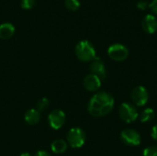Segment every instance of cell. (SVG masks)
I'll return each mask as SVG.
<instances>
[{
  "instance_id": "obj_1",
  "label": "cell",
  "mask_w": 157,
  "mask_h": 156,
  "mask_svg": "<svg viewBox=\"0 0 157 156\" xmlns=\"http://www.w3.org/2000/svg\"><path fill=\"white\" fill-rule=\"evenodd\" d=\"M114 104L115 100L111 94L99 91L90 98L87 105V111L95 118H101L112 111Z\"/></svg>"
},
{
  "instance_id": "obj_2",
  "label": "cell",
  "mask_w": 157,
  "mask_h": 156,
  "mask_svg": "<svg viewBox=\"0 0 157 156\" xmlns=\"http://www.w3.org/2000/svg\"><path fill=\"white\" fill-rule=\"evenodd\" d=\"M75 55L81 62L88 63L92 62L96 58V50L93 44L88 40H81L79 41L75 49Z\"/></svg>"
},
{
  "instance_id": "obj_3",
  "label": "cell",
  "mask_w": 157,
  "mask_h": 156,
  "mask_svg": "<svg viewBox=\"0 0 157 156\" xmlns=\"http://www.w3.org/2000/svg\"><path fill=\"white\" fill-rule=\"evenodd\" d=\"M86 133L81 128H72L66 136V143L72 148H81L86 143Z\"/></svg>"
},
{
  "instance_id": "obj_4",
  "label": "cell",
  "mask_w": 157,
  "mask_h": 156,
  "mask_svg": "<svg viewBox=\"0 0 157 156\" xmlns=\"http://www.w3.org/2000/svg\"><path fill=\"white\" fill-rule=\"evenodd\" d=\"M119 116L122 121L126 123H132L138 119L139 114L136 107L133 104L124 102L119 108Z\"/></svg>"
},
{
  "instance_id": "obj_5",
  "label": "cell",
  "mask_w": 157,
  "mask_h": 156,
  "mask_svg": "<svg viewBox=\"0 0 157 156\" xmlns=\"http://www.w3.org/2000/svg\"><path fill=\"white\" fill-rule=\"evenodd\" d=\"M108 54L112 60L116 62H122L128 58L130 51L125 45L121 43H115L109 47Z\"/></svg>"
},
{
  "instance_id": "obj_6",
  "label": "cell",
  "mask_w": 157,
  "mask_h": 156,
  "mask_svg": "<svg viewBox=\"0 0 157 156\" xmlns=\"http://www.w3.org/2000/svg\"><path fill=\"white\" fill-rule=\"evenodd\" d=\"M131 97L134 106L137 107H144L149 100V93L147 89L143 86H135L132 91Z\"/></svg>"
},
{
  "instance_id": "obj_7",
  "label": "cell",
  "mask_w": 157,
  "mask_h": 156,
  "mask_svg": "<svg viewBox=\"0 0 157 156\" xmlns=\"http://www.w3.org/2000/svg\"><path fill=\"white\" fill-rule=\"evenodd\" d=\"M122 142L129 146H138L141 144L142 137L140 133L133 129H125L121 133Z\"/></svg>"
},
{
  "instance_id": "obj_8",
  "label": "cell",
  "mask_w": 157,
  "mask_h": 156,
  "mask_svg": "<svg viewBox=\"0 0 157 156\" xmlns=\"http://www.w3.org/2000/svg\"><path fill=\"white\" fill-rule=\"evenodd\" d=\"M66 120L65 113L62 109H54L52 110L48 117L49 125L53 130H60L63 128Z\"/></svg>"
},
{
  "instance_id": "obj_9",
  "label": "cell",
  "mask_w": 157,
  "mask_h": 156,
  "mask_svg": "<svg viewBox=\"0 0 157 156\" xmlns=\"http://www.w3.org/2000/svg\"><path fill=\"white\" fill-rule=\"evenodd\" d=\"M90 72L92 74L97 75L101 80L105 79L107 76V69H106L105 63L101 61L100 58H98V57H96L92 61L90 64Z\"/></svg>"
},
{
  "instance_id": "obj_10",
  "label": "cell",
  "mask_w": 157,
  "mask_h": 156,
  "mask_svg": "<svg viewBox=\"0 0 157 156\" xmlns=\"http://www.w3.org/2000/svg\"><path fill=\"white\" fill-rule=\"evenodd\" d=\"M84 87L89 92H97L101 86V79L95 74H87L83 81Z\"/></svg>"
},
{
  "instance_id": "obj_11",
  "label": "cell",
  "mask_w": 157,
  "mask_h": 156,
  "mask_svg": "<svg viewBox=\"0 0 157 156\" xmlns=\"http://www.w3.org/2000/svg\"><path fill=\"white\" fill-rule=\"evenodd\" d=\"M142 27L148 34H154L157 30V19L152 14L146 15L142 20Z\"/></svg>"
},
{
  "instance_id": "obj_12",
  "label": "cell",
  "mask_w": 157,
  "mask_h": 156,
  "mask_svg": "<svg viewBox=\"0 0 157 156\" xmlns=\"http://www.w3.org/2000/svg\"><path fill=\"white\" fill-rule=\"evenodd\" d=\"M24 120L29 125H36L40 120V112L36 108L29 109L24 115Z\"/></svg>"
},
{
  "instance_id": "obj_13",
  "label": "cell",
  "mask_w": 157,
  "mask_h": 156,
  "mask_svg": "<svg viewBox=\"0 0 157 156\" xmlns=\"http://www.w3.org/2000/svg\"><path fill=\"white\" fill-rule=\"evenodd\" d=\"M15 33V27L9 22H6L0 25V39L8 40Z\"/></svg>"
},
{
  "instance_id": "obj_14",
  "label": "cell",
  "mask_w": 157,
  "mask_h": 156,
  "mask_svg": "<svg viewBox=\"0 0 157 156\" xmlns=\"http://www.w3.org/2000/svg\"><path fill=\"white\" fill-rule=\"evenodd\" d=\"M51 148L54 154H63L66 152V150L68 148V144L65 141H63L62 139H58V140H55L54 142H52V143L51 144Z\"/></svg>"
},
{
  "instance_id": "obj_15",
  "label": "cell",
  "mask_w": 157,
  "mask_h": 156,
  "mask_svg": "<svg viewBox=\"0 0 157 156\" xmlns=\"http://www.w3.org/2000/svg\"><path fill=\"white\" fill-rule=\"evenodd\" d=\"M155 117V112L153 108H147L145 109H144L141 114H140V120L141 122H144V123H147V122H150L152 121Z\"/></svg>"
},
{
  "instance_id": "obj_16",
  "label": "cell",
  "mask_w": 157,
  "mask_h": 156,
  "mask_svg": "<svg viewBox=\"0 0 157 156\" xmlns=\"http://www.w3.org/2000/svg\"><path fill=\"white\" fill-rule=\"evenodd\" d=\"M49 105H50L49 99L46 98V97H43V98L40 99L38 101V103L36 104V109L38 111H40H40H43V110L47 109V108L49 107Z\"/></svg>"
},
{
  "instance_id": "obj_17",
  "label": "cell",
  "mask_w": 157,
  "mask_h": 156,
  "mask_svg": "<svg viewBox=\"0 0 157 156\" xmlns=\"http://www.w3.org/2000/svg\"><path fill=\"white\" fill-rule=\"evenodd\" d=\"M64 4H65L66 8H68L71 11H75L80 6L79 0H65L64 1Z\"/></svg>"
},
{
  "instance_id": "obj_18",
  "label": "cell",
  "mask_w": 157,
  "mask_h": 156,
  "mask_svg": "<svg viewBox=\"0 0 157 156\" xmlns=\"http://www.w3.org/2000/svg\"><path fill=\"white\" fill-rule=\"evenodd\" d=\"M144 156H157V146L151 145L146 147L143 153Z\"/></svg>"
},
{
  "instance_id": "obj_19",
  "label": "cell",
  "mask_w": 157,
  "mask_h": 156,
  "mask_svg": "<svg viewBox=\"0 0 157 156\" xmlns=\"http://www.w3.org/2000/svg\"><path fill=\"white\" fill-rule=\"evenodd\" d=\"M36 4V0H21L20 2V6L23 9H31L34 7Z\"/></svg>"
},
{
  "instance_id": "obj_20",
  "label": "cell",
  "mask_w": 157,
  "mask_h": 156,
  "mask_svg": "<svg viewBox=\"0 0 157 156\" xmlns=\"http://www.w3.org/2000/svg\"><path fill=\"white\" fill-rule=\"evenodd\" d=\"M137 6H138V8H140V9H142V10H145V9L149 6V4L147 3V1L142 0V1H140V2H138Z\"/></svg>"
},
{
  "instance_id": "obj_21",
  "label": "cell",
  "mask_w": 157,
  "mask_h": 156,
  "mask_svg": "<svg viewBox=\"0 0 157 156\" xmlns=\"http://www.w3.org/2000/svg\"><path fill=\"white\" fill-rule=\"evenodd\" d=\"M149 6L151 7V10L157 15V0H153L152 3L149 5Z\"/></svg>"
},
{
  "instance_id": "obj_22",
  "label": "cell",
  "mask_w": 157,
  "mask_h": 156,
  "mask_svg": "<svg viewBox=\"0 0 157 156\" xmlns=\"http://www.w3.org/2000/svg\"><path fill=\"white\" fill-rule=\"evenodd\" d=\"M151 136H152V138H153L155 141H156L157 142V124H155V125L153 127V129H152V131H151Z\"/></svg>"
},
{
  "instance_id": "obj_23",
  "label": "cell",
  "mask_w": 157,
  "mask_h": 156,
  "mask_svg": "<svg viewBox=\"0 0 157 156\" xmlns=\"http://www.w3.org/2000/svg\"><path fill=\"white\" fill-rule=\"evenodd\" d=\"M35 156H51V154L46 151H39L36 153Z\"/></svg>"
},
{
  "instance_id": "obj_24",
  "label": "cell",
  "mask_w": 157,
  "mask_h": 156,
  "mask_svg": "<svg viewBox=\"0 0 157 156\" xmlns=\"http://www.w3.org/2000/svg\"><path fill=\"white\" fill-rule=\"evenodd\" d=\"M19 156H31L29 153H23V154H21Z\"/></svg>"
}]
</instances>
